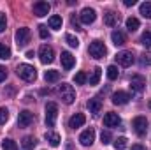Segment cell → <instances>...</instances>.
<instances>
[{
	"label": "cell",
	"instance_id": "6da1fadb",
	"mask_svg": "<svg viewBox=\"0 0 151 150\" xmlns=\"http://www.w3.org/2000/svg\"><path fill=\"white\" fill-rule=\"evenodd\" d=\"M16 73L25 81H35V78H37V69L34 66H30V64H19Z\"/></svg>",
	"mask_w": 151,
	"mask_h": 150
},
{
	"label": "cell",
	"instance_id": "7a4b0ae2",
	"mask_svg": "<svg viewBox=\"0 0 151 150\" xmlns=\"http://www.w3.org/2000/svg\"><path fill=\"white\" fill-rule=\"evenodd\" d=\"M88 53H90V57L100 60V58L106 57L107 48H106V44H104L102 41H91V42H90V48H88Z\"/></svg>",
	"mask_w": 151,
	"mask_h": 150
},
{
	"label": "cell",
	"instance_id": "3957f363",
	"mask_svg": "<svg viewBox=\"0 0 151 150\" xmlns=\"http://www.w3.org/2000/svg\"><path fill=\"white\" fill-rule=\"evenodd\" d=\"M58 94H60V97L65 104H72L76 101V92L72 88V85H69V83H62L58 87Z\"/></svg>",
	"mask_w": 151,
	"mask_h": 150
},
{
	"label": "cell",
	"instance_id": "277c9868",
	"mask_svg": "<svg viewBox=\"0 0 151 150\" xmlns=\"http://www.w3.org/2000/svg\"><path fill=\"white\" fill-rule=\"evenodd\" d=\"M56 117H58V104L51 101V103L46 104V125L47 127H55Z\"/></svg>",
	"mask_w": 151,
	"mask_h": 150
},
{
	"label": "cell",
	"instance_id": "5b68a950",
	"mask_svg": "<svg viewBox=\"0 0 151 150\" xmlns=\"http://www.w3.org/2000/svg\"><path fill=\"white\" fill-rule=\"evenodd\" d=\"M39 57H40V62L42 64H51L55 60V50L47 44H42L40 50H39Z\"/></svg>",
	"mask_w": 151,
	"mask_h": 150
},
{
	"label": "cell",
	"instance_id": "8992f818",
	"mask_svg": "<svg viewBox=\"0 0 151 150\" xmlns=\"http://www.w3.org/2000/svg\"><path fill=\"white\" fill-rule=\"evenodd\" d=\"M132 127H134L137 136H144L146 129H148V118L146 117H135L134 122H132Z\"/></svg>",
	"mask_w": 151,
	"mask_h": 150
},
{
	"label": "cell",
	"instance_id": "52a82bcc",
	"mask_svg": "<svg viewBox=\"0 0 151 150\" xmlns=\"http://www.w3.org/2000/svg\"><path fill=\"white\" fill-rule=\"evenodd\" d=\"M16 44L19 46V48H25L27 44H28V41H30V30L27 28V27H21V28H18L16 30Z\"/></svg>",
	"mask_w": 151,
	"mask_h": 150
},
{
	"label": "cell",
	"instance_id": "ba28073f",
	"mask_svg": "<svg viewBox=\"0 0 151 150\" xmlns=\"http://www.w3.org/2000/svg\"><path fill=\"white\" fill-rule=\"evenodd\" d=\"M130 88H132V92H137V94L144 92V88H146V79H144V76H141V74L132 76V78H130Z\"/></svg>",
	"mask_w": 151,
	"mask_h": 150
},
{
	"label": "cell",
	"instance_id": "9c48e42d",
	"mask_svg": "<svg viewBox=\"0 0 151 150\" xmlns=\"http://www.w3.org/2000/svg\"><path fill=\"white\" fill-rule=\"evenodd\" d=\"M134 53L132 51H119L118 55H116V62L121 66V67H130L132 64H134Z\"/></svg>",
	"mask_w": 151,
	"mask_h": 150
},
{
	"label": "cell",
	"instance_id": "30bf717a",
	"mask_svg": "<svg viewBox=\"0 0 151 150\" xmlns=\"http://www.w3.org/2000/svg\"><path fill=\"white\" fill-rule=\"evenodd\" d=\"M32 11H34V14H35L37 18H42V16H47V12L51 11V5H49L47 2H44V0H39V2L34 4Z\"/></svg>",
	"mask_w": 151,
	"mask_h": 150
},
{
	"label": "cell",
	"instance_id": "8fae6325",
	"mask_svg": "<svg viewBox=\"0 0 151 150\" xmlns=\"http://www.w3.org/2000/svg\"><path fill=\"white\" fill-rule=\"evenodd\" d=\"M34 113L28 111V110H23V111H19L18 115V125L19 127H28V125H32L34 124Z\"/></svg>",
	"mask_w": 151,
	"mask_h": 150
},
{
	"label": "cell",
	"instance_id": "7c38bea8",
	"mask_svg": "<svg viewBox=\"0 0 151 150\" xmlns=\"http://www.w3.org/2000/svg\"><path fill=\"white\" fill-rule=\"evenodd\" d=\"M79 141H81L83 147H91L93 141H95V131H93V129H86V131H83L81 136H79Z\"/></svg>",
	"mask_w": 151,
	"mask_h": 150
},
{
	"label": "cell",
	"instance_id": "4fadbf2b",
	"mask_svg": "<svg viewBox=\"0 0 151 150\" xmlns=\"http://www.w3.org/2000/svg\"><path fill=\"white\" fill-rule=\"evenodd\" d=\"M79 18H81V21H83L84 25H91V23L95 21V18H97V14H95V11H93L91 7H84V9L81 11V14H79Z\"/></svg>",
	"mask_w": 151,
	"mask_h": 150
},
{
	"label": "cell",
	"instance_id": "5bb4252c",
	"mask_svg": "<svg viewBox=\"0 0 151 150\" xmlns=\"http://www.w3.org/2000/svg\"><path fill=\"white\" fill-rule=\"evenodd\" d=\"M60 60H62V67H63L65 71H70V69L74 67L76 58L72 57V53H69V51H62V57H60Z\"/></svg>",
	"mask_w": 151,
	"mask_h": 150
},
{
	"label": "cell",
	"instance_id": "9a60e30c",
	"mask_svg": "<svg viewBox=\"0 0 151 150\" xmlns=\"http://www.w3.org/2000/svg\"><path fill=\"white\" fill-rule=\"evenodd\" d=\"M128 101H130V95L127 92H123V90H118V92L113 94V104H116V106H123Z\"/></svg>",
	"mask_w": 151,
	"mask_h": 150
},
{
	"label": "cell",
	"instance_id": "2e32d148",
	"mask_svg": "<svg viewBox=\"0 0 151 150\" xmlns=\"http://www.w3.org/2000/svg\"><path fill=\"white\" fill-rule=\"evenodd\" d=\"M119 124H121V118L118 117V113H106V117H104L106 127H118Z\"/></svg>",
	"mask_w": 151,
	"mask_h": 150
},
{
	"label": "cell",
	"instance_id": "e0dca14e",
	"mask_svg": "<svg viewBox=\"0 0 151 150\" xmlns=\"http://www.w3.org/2000/svg\"><path fill=\"white\" fill-rule=\"evenodd\" d=\"M86 106H88V110H90V113H91L93 117H97V115L100 113V110H102V101L97 99V97H93V99H90V101L86 103Z\"/></svg>",
	"mask_w": 151,
	"mask_h": 150
},
{
	"label": "cell",
	"instance_id": "ac0fdd59",
	"mask_svg": "<svg viewBox=\"0 0 151 150\" xmlns=\"http://www.w3.org/2000/svg\"><path fill=\"white\" fill-rule=\"evenodd\" d=\"M84 122H86V117L83 113H76V115L70 117V120H69V127L70 129H79Z\"/></svg>",
	"mask_w": 151,
	"mask_h": 150
},
{
	"label": "cell",
	"instance_id": "d6986e66",
	"mask_svg": "<svg viewBox=\"0 0 151 150\" xmlns=\"http://www.w3.org/2000/svg\"><path fill=\"white\" fill-rule=\"evenodd\" d=\"M118 21H119V16H118L114 11H107V12L104 14V23H106L107 27H114V25H118Z\"/></svg>",
	"mask_w": 151,
	"mask_h": 150
},
{
	"label": "cell",
	"instance_id": "ffe728a7",
	"mask_svg": "<svg viewBox=\"0 0 151 150\" xmlns=\"http://www.w3.org/2000/svg\"><path fill=\"white\" fill-rule=\"evenodd\" d=\"M111 39H113V44L114 46H123L127 42V36L121 32V30H114L111 34Z\"/></svg>",
	"mask_w": 151,
	"mask_h": 150
},
{
	"label": "cell",
	"instance_id": "44dd1931",
	"mask_svg": "<svg viewBox=\"0 0 151 150\" xmlns=\"http://www.w3.org/2000/svg\"><path fill=\"white\" fill-rule=\"evenodd\" d=\"M35 145H37V140H35L34 136H25V138L21 140V147H23V150H32Z\"/></svg>",
	"mask_w": 151,
	"mask_h": 150
},
{
	"label": "cell",
	"instance_id": "7402d4cb",
	"mask_svg": "<svg viewBox=\"0 0 151 150\" xmlns=\"http://www.w3.org/2000/svg\"><path fill=\"white\" fill-rule=\"evenodd\" d=\"M49 28H53V30H60L62 28V16H58V14H53L51 18H49Z\"/></svg>",
	"mask_w": 151,
	"mask_h": 150
},
{
	"label": "cell",
	"instance_id": "603a6c76",
	"mask_svg": "<svg viewBox=\"0 0 151 150\" xmlns=\"http://www.w3.org/2000/svg\"><path fill=\"white\" fill-rule=\"evenodd\" d=\"M44 138L49 141L51 147H58V145H60V134H56V133H46Z\"/></svg>",
	"mask_w": 151,
	"mask_h": 150
},
{
	"label": "cell",
	"instance_id": "cb8c5ba5",
	"mask_svg": "<svg viewBox=\"0 0 151 150\" xmlns=\"http://www.w3.org/2000/svg\"><path fill=\"white\" fill-rule=\"evenodd\" d=\"M100 76H102V69L100 67H95L93 71H91V76H90V85H99V81H100Z\"/></svg>",
	"mask_w": 151,
	"mask_h": 150
},
{
	"label": "cell",
	"instance_id": "d4e9b609",
	"mask_svg": "<svg viewBox=\"0 0 151 150\" xmlns=\"http://www.w3.org/2000/svg\"><path fill=\"white\" fill-rule=\"evenodd\" d=\"M44 79H46L47 83H55V81L60 79V73H58V71H46V73H44Z\"/></svg>",
	"mask_w": 151,
	"mask_h": 150
},
{
	"label": "cell",
	"instance_id": "484cf974",
	"mask_svg": "<svg viewBox=\"0 0 151 150\" xmlns=\"http://www.w3.org/2000/svg\"><path fill=\"white\" fill-rule=\"evenodd\" d=\"M139 11H141V14H142L144 18L151 20V2H144V4H141Z\"/></svg>",
	"mask_w": 151,
	"mask_h": 150
},
{
	"label": "cell",
	"instance_id": "4316f807",
	"mask_svg": "<svg viewBox=\"0 0 151 150\" xmlns=\"http://www.w3.org/2000/svg\"><path fill=\"white\" fill-rule=\"evenodd\" d=\"M127 141H128V140H127L125 136H119V138H116V140H114L113 145H114V149H116V150H125V149H127V145H128Z\"/></svg>",
	"mask_w": 151,
	"mask_h": 150
},
{
	"label": "cell",
	"instance_id": "83f0119b",
	"mask_svg": "<svg viewBox=\"0 0 151 150\" xmlns=\"http://www.w3.org/2000/svg\"><path fill=\"white\" fill-rule=\"evenodd\" d=\"M127 28H128V32H135L139 28V20L137 18H128L127 20Z\"/></svg>",
	"mask_w": 151,
	"mask_h": 150
},
{
	"label": "cell",
	"instance_id": "f1b7e54d",
	"mask_svg": "<svg viewBox=\"0 0 151 150\" xmlns=\"http://www.w3.org/2000/svg\"><path fill=\"white\" fill-rule=\"evenodd\" d=\"M7 58H11V50H9V46L0 42V60H7Z\"/></svg>",
	"mask_w": 151,
	"mask_h": 150
},
{
	"label": "cell",
	"instance_id": "f546056e",
	"mask_svg": "<svg viewBox=\"0 0 151 150\" xmlns=\"http://www.w3.org/2000/svg\"><path fill=\"white\" fill-rule=\"evenodd\" d=\"M65 42H67L70 48H77V46H79V39L76 37V36H72V34H65Z\"/></svg>",
	"mask_w": 151,
	"mask_h": 150
},
{
	"label": "cell",
	"instance_id": "4dcf8cb0",
	"mask_svg": "<svg viewBox=\"0 0 151 150\" xmlns=\"http://www.w3.org/2000/svg\"><path fill=\"white\" fill-rule=\"evenodd\" d=\"M2 149L4 150H18V145H16V141H12V140H4V141H2Z\"/></svg>",
	"mask_w": 151,
	"mask_h": 150
},
{
	"label": "cell",
	"instance_id": "1f68e13d",
	"mask_svg": "<svg viewBox=\"0 0 151 150\" xmlns=\"http://www.w3.org/2000/svg\"><path fill=\"white\" fill-rule=\"evenodd\" d=\"M74 83L76 85H84V83H86V73L79 71V73L74 76Z\"/></svg>",
	"mask_w": 151,
	"mask_h": 150
},
{
	"label": "cell",
	"instance_id": "d6a6232c",
	"mask_svg": "<svg viewBox=\"0 0 151 150\" xmlns=\"http://www.w3.org/2000/svg\"><path fill=\"white\" fill-rule=\"evenodd\" d=\"M118 74H119V71H118L116 66H109V67H107V78H109V79H116Z\"/></svg>",
	"mask_w": 151,
	"mask_h": 150
},
{
	"label": "cell",
	"instance_id": "836d02e7",
	"mask_svg": "<svg viewBox=\"0 0 151 150\" xmlns=\"http://www.w3.org/2000/svg\"><path fill=\"white\" fill-rule=\"evenodd\" d=\"M141 42H142L146 48H151V32H150V30L142 34V37H141Z\"/></svg>",
	"mask_w": 151,
	"mask_h": 150
},
{
	"label": "cell",
	"instance_id": "e575fe53",
	"mask_svg": "<svg viewBox=\"0 0 151 150\" xmlns=\"http://www.w3.org/2000/svg\"><path fill=\"white\" fill-rule=\"evenodd\" d=\"M9 120V110L7 108H0V125H4Z\"/></svg>",
	"mask_w": 151,
	"mask_h": 150
},
{
	"label": "cell",
	"instance_id": "d590c367",
	"mask_svg": "<svg viewBox=\"0 0 151 150\" xmlns=\"http://www.w3.org/2000/svg\"><path fill=\"white\" fill-rule=\"evenodd\" d=\"M100 140H102V143H104V145H109V143H111V133H109V131H102Z\"/></svg>",
	"mask_w": 151,
	"mask_h": 150
},
{
	"label": "cell",
	"instance_id": "8d00e7d4",
	"mask_svg": "<svg viewBox=\"0 0 151 150\" xmlns=\"http://www.w3.org/2000/svg\"><path fill=\"white\" fill-rule=\"evenodd\" d=\"M39 36L42 39L49 37V32H47V27H46V25H39Z\"/></svg>",
	"mask_w": 151,
	"mask_h": 150
},
{
	"label": "cell",
	"instance_id": "74e56055",
	"mask_svg": "<svg viewBox=\"0 0 151 150\" xmlns=\"http://www.w3.org/2000/svg\"><path fill=\"white\" fill-rule=\"evenodd\" d=\"M5 25H7V18H5L4 12H0V32L5 30Z\"/></svg>",
	"mask_w": 151,
	"mask_h": 150
},
{
	"label": "cell",
	"instance_id": "f35d334b",
	"mask_svg": "<svg viewBox=\"0 0 151 150\" xmlns=\"http://www.w3.org/2000/svg\"><path fill=\"white\" fill-rule=\"evenodd\" d=\"M5 78H7V69L4 66H0V81H4Z\"/></svg>",
	"mask_w": 151,
	"mask_h": 150
},
{
	"label": "cell",
	"instance_id": "ab89813d",
	"mask_svg": "<svg viewBox=\"0 0 151 150\" xmlns=\"http://www.w3.org/2000/svg\"><path fill=\"white\" fill-rule=\"evenodd\" d=\"M144 62L146 64H151V48H148V51L144 53Z\"/></svg>",
	"mask_w": 151,
	"mask_h": 150
},
{
	"label": "cell",
	"instance_id": "60d3db41",
	"mask_svg": "<svg viewBox=\"0 0 151 150\" xmlns=\"http://www.w3.org/2000/svg\"><path fill=\"white\" fill-rule=\"evenodd\" d=\"M123 4H125L127 7H130V5H135V0H125Z\"/></svg>",
	"mask_w": 151,
	"mask_h": 150
},
{
	"label": "cell",
	"instance_id": "b9f144b4",
	"mask_svg": "<svg viewBox=\"0 0 151 150\" xmlns=\"http://www.w3.org/2000/svg\"><path fill=\"white\" fill-rule=\"evenodd\" d=\"M130 150H146V149H144L142 145H132V149Z\"/></svg>",
	"mask_w": 151,
	"mask_h": 150
},
{
	"label": "cell",
	"instance_id": "7bdbcfd3",
	"mask_svg": "<svg viewBox=\"0 0 151 150\" xmlns=\"http://www.w3.org/2000/svg\"><path fill=\"white\" fill-rule=\"evenodd\" d=\"M27 58H34V51H27Z\"/></svg>",
	"mask_w": 151,
	"mask_h": 150
},
{
	"label": "cell",
	"instance_id": "ee69618b",
	"mask_svg": "<svg viewBox=\"0 0 151 150\" xmlns=\"http://www.w3.org/2000/svg\"><path fill=\"white\" fill-rule=\"evenodd\" d=\"M150 110H151V101H150Z\"/></svg>",
	"mask_w": 151,
	"mask_h": 150
}]
</instances>
